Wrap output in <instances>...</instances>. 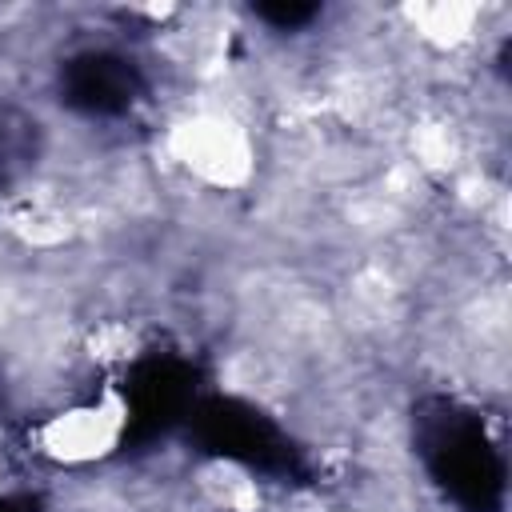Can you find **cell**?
Instances as JSON below:
<instances>
[{"label": "cell", "instance_id": "5", "mask_svg": "<svg viewBox=\"0 0 512 512\" xmlns=\"http://www.w3.org/2000/svg\"><path fill=\"white\" fill-rule=\"evenodd\" d=\"M256 16L272 28H280V32H292V28H304L308 20H316L320 8L316 4H260Z\"/></svg>", "mask_w": 512, "mask_h": 512}, {"label": "cell", "instance_id": "6", "mask_svg": "<svg viewBox=\"0 0 512 512\" xmlns=\"http://www.w3.org/2000/svg\"><path fill=\"white\" fill-rule=\"evenodd\" d=\"M0 512H28V504H20V500H4V496H0Z\"/></svg>", "mask_w": 512, "mask_h": 512}, {"label": "cell", "instance_id": "3", "mask_svg": "<svg viewBox=\"0 0 512 512\" xmlns=\"http://www.w3.org/2000/svg\"><path fill=\"white\" fill-rule=\"evenodd\" d=\"M140 96V72L120 52H80L60 72V100L88 116H116Z\"/></svg>", "mask_w": 512, "mask_h": 512}, {"label": "cell", "instance_id": "4", "mask_svg": "<svg viewBox=\"0 0 512 512\" xmlns=\"http://www.w3.org/2000/svg\"><path fill=\"white\" fill-rule=\"evenodd\" d=\"M40 124L20 112H0V176H16L36 160Z\"/></svg>", "mask_w": 512, "mask_h": 512}, {"label": "cell", "instance_id": "2", "mask_svg": "<svg viewBox=\"0 0 512 512\" xmlns=\"http://www.w3.org/2000/svg\"><path fill=\"white\" fill-rule=\"evenodd\" d=\"M200 436L212 452L236 456L252 468H268V472H292V448L284 444V436L252 408L232 404V400H216L208 408H200Z\"/></svg>", "mask_w": 512, "mask_h": 512}, {"label": "cell", "instance_id": "1", "mask_svg": "<svg viewBox=\"0 0 512 512\" xmlns=\"http://www.w3.org/2000/svg\"><path fill=\"white\" fill-rule=\"evenodd\" d=\"M420 456L436 484L468 512H496L504 500V460L488 440L480 416L452 400H428L416 412Z\"/></svg>", "mask_w": 512, "mask_h": 512}]
</instances>
